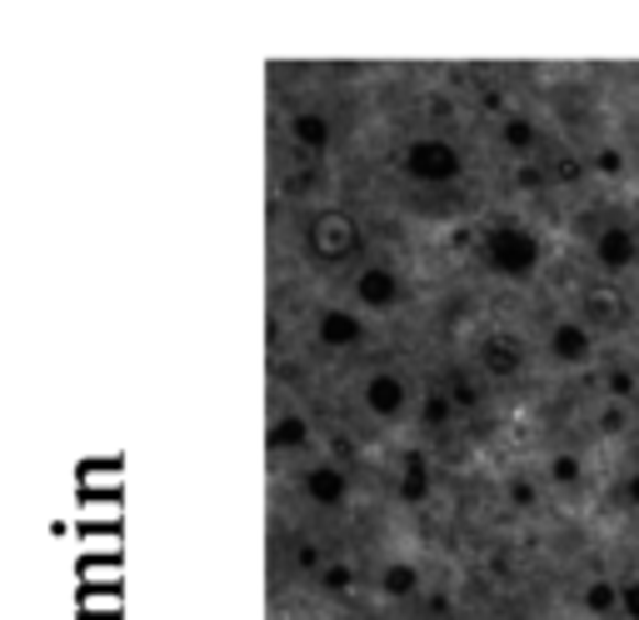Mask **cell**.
<instances>
[{
    "label": "cell",
    "mask_w": 639,
    "mask_h": 620,
    "mask_svg": "<svg viewBox=\"0 0 639 620\" xmlns=\"http://www.w3.org/2000/svg\"><path fill=\"white\" fill-rule=\"evenodd\" d=\"M485 265L509 281H530L540 271V236L530 226H515V220L485 230Z\"/></svg>",
    "instance_id": "cell-1"
},
{
    "label": "cell",
    "mask_w": 639,
    "mask_h": 620,
    "mask_svg": "<svg viewBox=\"0 0 639 620\" xmlns=\"http://www.w3.org/2000/svg\"><path fill=\"white\" fill-rule=\"evenodd\" d=\"M360 240H365L360 236V220L340 206L315 210V216L305 220V251H310V261H320V265L350 261V255L360 251Z\"/></svg>",
    "instance_id": "cell-2"
},
{
    "label": "cell",
    "mask_w": 639,
    "mask_h": 620,
    "mask_svg": "<svg viewBox=\"0 0 639 620\" xmlns=\"http://www.w3.org/2000/svg\"><path fill=\"white\" fill-rule=\"evenodd\" d=\"M400 171L420 185H450V181H460L465 161H460V151L450 141H440V135H420V141L405 145Z\"/></svg>",
    "instance_id": "cell-3"
},
{
    "label": "cell",
    "mask_w": 639,
    "mask_h": 620,
    "mask_svg": "<svg viewBox=\"0 0 639 620\" xmlns=\"http://www.w3.org/2000/svg\"><path fill=\"white\" fill-rule=\"evenodd\" d=\"M580 320L599 330H619L629 320V301L615 281H595L585 295H580Z\"/></svg>",
    "instance_id": "cell-4"
},
{
    "label": "cell",
    "mask_w": 639,
    "mask_h": 620,
    "mask_svg": "<svg viewBox=\"0 0 639 620\" xmlns=\"http://www.w3.org/2000/svg\"><path fill=\"white\" fill-rule=\"evenodd\" d=\"M525 340L520 336H509V330H495V336L480 340V370H485L489 381H515L525 370Z\"/></svg>",
    "instance_id": "cell-5"
},
{
    "label": "cell",
    "mask_w": 639,
    "mask_h": 620,
    "mask_svg": "<svg viewBox=\"0 0 639 620\" xmlns=\"http://www.w3.org/2000/svg\"><path fill=\"white\" fill-rule=\"evenodd\" d=\"M360 401H365L370 415H379V421H395V415L405 411V401H410V385L395 376V370H375L365 381V391H360Z\"/></svg>",
    "instance_id": "cell-6"
},
{
    "label": "cell",
    "mask_w": 639,
    "mask_h": 620,
    "mask_svg": "<svg viewBox=\"0 0 639 620\" xmlns=\"http://www.w3.org/2000/svg\"><path fill=\"white\" fill-rule=\"evenodd\" d=\"M635 261H639V240H635V230H625V226H605V230L595 236V265H599V271L619 275V271H629Z\"/></svg>",
    "instance_id": "cell-7"
},
{
    "label": "cell",
    "mask_w": 639,
    "mask_h": 620,
    "mask_svg": "<svg viewBox=\"0 0 639 620\" xmlns=\"http://www.w3.org/2000/svg\"><path fill=\"white\" fill-rule=\"evenodd\" d=\"M350 285H355V301L365 305V311H390V305L400 301V275H395L390 265H365Z\"/></svg>",
    "instance_id": "cell-8"
},
{
    "label": "cell",
    "mask_w": 639,
    "mask_h": 620,
    "mask_svg": "<svg viewBox=\"0 0 639 620\" xmlns=\"http://www.w3.org/2000/svg\"><path fill=\"white\" fill-rule=\"evenodd\" d=\"M305 496H310L320 511H340L350 496V476L340 466H330V460H320V466L305 470Z\"/></svg>",
    "instance_id": "cell-9"
},
{
    "label": "cell",
    "mask_w": 639,
    "mask_h": 620,
    "mask_svg": "<svg viewBox=\"0 0 639 620\" xmlns=\"http://www.w3.org/2000/svg\"><path fill=\"white\" fill-rule=\"evenodd\" d=\"M315 336H320V346H326V350H350V346L365 340V320H360L355 311L330 305V311H320V320H315Z\"/></svg>",
    "instance_id": "cell-10"
},
{
    "label": "cell",
    "mask_w": 639,
    "mask_h": 620,
    "mask_svg": "<svg viewBox=\"0 0 639 620\" xmlns=\"http://www.w3.org/2000/svg\"><path fill=\"white\" fill-rule=\"evenodd\" d=\"M590 350H595V336H590L585 320H560L550 330V360L554 366H585Z\"/></svg>",
    "instance_id": "cell-11"
},
{
    "label": "cell",
    "mask_w": 639,
    "mask_h": 620,
    "mask_svg": "<svg viewBox=\"0 0 639 620\" xmlns=\"http://www.w3.org/2000/svg\"><path fill=\"white\" fill-rule=\"evenodd\" d=\"M400 505H420L425 496H430V466H425V456L420 450H405V460H400Z\"/></svg>",
    "instance_id": "cell-12"
},
{
    "label": "cell",
    "mask_w": 639,
    "mask_h": 620,
    "mask_svg": "<svg viewBox=\"0 0 639 620\" xmlns=\"http://www.w3.org/2000/svg\"><path fill=\"white\" fill-rule=\"evenodd\" d=\"M290 135L300 151H326L330 145V120L320 116V110H300V116H290Z\"/></svg>",
    "instance_id": "cell-13"
},
{
    "label": "cell",
    "mask_w": 639,
    "mask_h": 620,
    "mask_svg": "<svg viewBox=\"0 0 639 620\" xmlns=\"http://www.w3.org/2000/svg\"><path fill=\"white\" fill-rule=\"evenodd\" d=\"M379 590H385V600H410L420 590V570L410 561H390V566L379 570Z\"/></svg>",
    "instance_id": "cell-14"
},
{
    "label": "cell",
    "mask_w": 639,
    "mask_h": 620,
    "mask_svg": "<svg viewBox=\"0 0 639 620\" xmlns=\"http://www.w3.org/2000/svg\"><path fill=\"white\" fill-rule=\"evenodd\" d=\"M265 440H271V450H300L305 440H310V421H305V415H280V421L265 431Z\"/></svg>",
    "instance_id": "cell-15"
},
{
    "label": "cell",
    "mask_w": 639,
    "mask_h": 620,
    "mask_svg": "<svg viewBox=\"0 0 639 620\" xmlns=\"http://www.w3.org/2000/svg\"><path fill=\"white\" fill-rule=\"evenodd\" d=\"M585 610H590V616H615V610H619V586H609V580H590V586H585Z\"/></svg>",
    "instance_id": "cell-16"
},
{
    "label": "cell",
    "mask_w": 639,
    "mask_h": 620,
    "mask_svg": "<svg viewBox=\"0 0 639 620\" xmlns=\"http://www.w3.org/2000/svg\"><path fill=\"white\" fill-rule=\"evenodd\" d=\"M499 135H505L509 151H530V145L540 141V131H535V120H530V116H509L505 126H499Z\"/></svg>",
    "instance_id": "cell-17"
},
{
    "label": "cell",
    "mask_w": 639,
    "mask_h": 620,
    "mask_svg": "<svg viewBox=\"0 0 639 620\" xmlns=\"http://www.w3.org/2000/svg\"><path fill=\"white\" fill-rule=\"evenodd\" d=\"M455 411H460V405L450 401V391H440V385L425 395V425H440V431H444V425L455 421Z\"/></svg>",
    "instance_id": "cell-18"
},
{
    "label": "cell",
    "mask_w": 639,
    "mask_h": 620,
    "mask_svg": "<svg viewBox=\"0 0 639 620\" xmlns=\"http://www.w3.org/2000/svg\"><path fill=\"white\" fill-rule=\"evenodd\" d=\"M550 480H554V486H580V480H585L580 456H554L550 460Z\"/></svg>",
    "instance_id": "cell-19"
},
{
    "label": "cell",
    "mask_w": 639,
    "mask_h": 620,
    "mask_svg": "<svg viewBox=\"0 0 639 620\" xmlns=\"http://www.w3.org/2000/svg\"><path fill=\"white\" fill-rule=\"evenodd\" d=\"M444 391H450V401H455L460 411H475V405H480V385L470 381V376H450V385H444Z\"/></svg>",
    "instance_id": "cell-20"
},
{
    "label": "cell",
    "mask_w": 639,
    "mask_h": 620,
    "mask_svg": "<svg viewBox=\"0 0 639 620\" xmlns=\"http://www.w3.org/2000/svg\"><path fill=\"white\" fill-rule=\"evenodd\" d=\"M295 566H300V570H305V576H320V570H326V566H330V561H326V551H320V545L300 541V545H295Z\"/></svg>",
    "instance_id": "cell-21"
},
{
    "label": "cell",
    "mask_w": 639,
    "mask_h": 620,
    "mask_svg": "<svg viewBox=\"0 0 639 620\" xmlns=\"http://www.w3.org/2000/svg\"><path fill=\"white\" fill-rule=\"evenodd\" d=\"M505 496H509V505H520V511H530L535 501H540V490H535V480H525V476H515L505 486Z\"/></svg>",
    "instance_id": "cell-22"
},
{
    "label": "cell",
    "mask_w": 639,
    "mask_h": 620,
    "mask_svg": "<svg viewBox=\"0 0 639 620\" xmlns=\"http://www.w3.org/2000/svg\"><path fill=\"white\" fill-rule=\"evenodd\" d=\"M350 580H355V570H350L345 561H330V566L320 570V586L326 590H350Z\"/></svg>",
    "instance_id": "cell-23"
},
{
    "label": "cell",
    "mask_w": 639,
    "mask_h": 620,
    "mask_svg": "<svg viewBox=\"0 0 639 620\" xmlns=\"http://www.w3.org/2000/svg\"><path fill=\"white\" fill-rule=\"evenodd\" d=\"M590 165H595L599 175H619V171H625V155H619L615 145H599V151H595V161H590Z\"/></svg>",
    "instance_id": "cell-24"
},
{
    "label": "cell",
    "mask_w": 639,
    "mask_h": 620,
    "mask_svg": "<svg viewBox=\"0 0 639 620\" xmlns=\"http://www.w3.org/2000/svg\"><path fill=\"white\" fill-rule=\"evenodd\" d=\"M619 610H625L629 620H639V580H629V586H619Z\"/></svg>",
    "instance_id": "cell-25"
},
{
    "label": "cell",
    "mask_w": 639,
    "mask_h": 620,
    "mask_svg": "<svg viewBox=\"0 0 639 620\" xmlns=\"http://www.w3.org/2000/svg\"><path fill=\"white\" fill-rule=\"evenodd\" d=\"M629 391H635V376H629V370H609V395H619V401H625Z\"/></svg>",
    "instance_id": "cell-26"
},
{
    "label": "cell",
    "mask_w": 639,
    "mask_h": 620,
    "mask_svg": "<svg viewBox=\"0 0 639 620\" xmlns=\"http://www.w3.org/2000/svg\"><path fill=\"white\" fill-rule=\"evenodd\" d=\"M515 185H520V191H540V185H544V171H540V165H525V171L515 175Z\"/></svg>",
    "instance_id": "cell-27"
},
{
    "label": "cell",
    "mask_w": 639,
    "mask_h": 620,
    "mask_svg": "<svg viewBox=\"0 0 639 620\" xmlns=\"http://www.w3.org/2000/svg\"><path fill=\"white\" fill-rule=\"evenodd\" d=\"M619 425H625V411H619V405H615V411H605V415H599V431H605V436H615Z\"/></svg>",
    "instance_id": "cell-28"
},
{
    "label": "cell",
    "mask_w": 639,
    "mask_h": 620,
    "mask_svg": "<svg viewBox=\"0 0 639 620\" xmlns=\"http://www.w3.org/2000/svg\"><path fill=\"white\" fill-rule=\"evenodd\" d=\"M625 501H629V505H635V511H639V470H635V476L625 480Z\"/></svg>",
    "instance_id": "cell-29"
},
{
    "label": "cell",
    "mask_w": 639,
    "mask_h": 620,
    "mask_svg": "<svg viewBox=\"0 0 639 620\" xmlns=\"http://www.w3.org/2000/svg\"><path fill=\"white\" fill-rule=\"evenodd\" d=\"M450 610H455V606H450V596H430V616H450Z\"/></svg>",
    "instance_id": "cell-30"
},
{
    "label": "cell",
    "mask_w": 639,
    "mask_h": 620,
    "mask_svg": "<svg viewBox=\"0 0 639 620\" xmlns=\"http://www.w3.org/2000/svg\"><path fill=\"white\" fill-rule=\"evenodd\" d=\"M635 470H639V440H635Z\"/></svg>",
    "instance_id": "cell-31"
},
{
    "label": "cell",
    "mask_w": 639,
    "mask_h": 620,
    "mask_svg": "<svg viewBox=\"0 0 639 620\" xmlns=\"http://www.w3.org/2000/svg\"><path fill=\"white\" fill-rule=\"evenodd\" d=\"M350 620H370V616H350Z\"/></svg>",
    "instance_id": "cell-32"
}]
</instances>
